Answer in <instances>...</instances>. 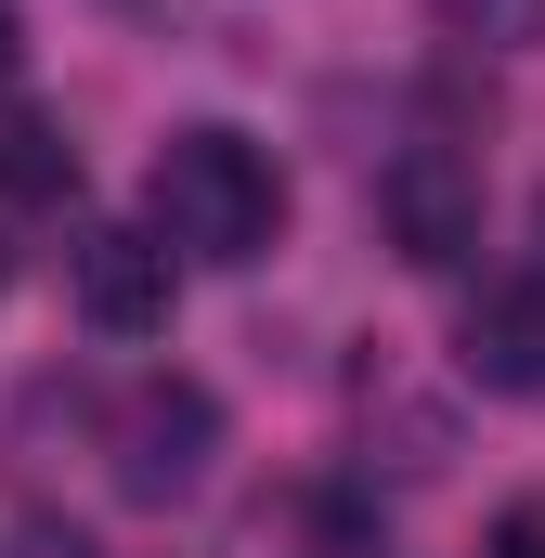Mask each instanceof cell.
Segmentation results:
<instances>
[{
  "label": "cell",
  "instance_id": "6da1fadb",
  "mask_svg": "<svg viewBox=\"0 0 545 558\" xmlns=\"http://www.w3.org/2000/svg\"><path fill=\"white\" fill-rule=\"evenodd\" d=\"M272 221H286V169H272L247 131H221V118H195V131L156 143V182H143V234L169 247V260H261Z\"/></svg>",
  "mask_w": 545,
  "mask_h": 558
},
{
  "label": "cell",
  "instance_id": "7a4b0ae2",
  "mask_svg": "<svg viewBox=\"0 0 545 558\" xmlns=\"http://www.w3.org/2000/svg\"><path fill=\"white\" fill-rule=\"evenodd\" d=\"M208 454H221V403L195 377H143L118 403V494L131 507H182L208 481Z\"/></svg>",
  "mask_w": 545,
  "mask_h": 558
},
{
  "label": "cell",
  "instance_id": "3957f363",
  "mask_svg": "<svg viewBox=\"0 0 545 558\" xmlns=\"http://www.w3.org/2000/svg\"><path fill=\"white\" fill-rule=\"evenodd\" d=\"M377 221H390V247H403L415 274H455V260L481 247V169H468L455 143H403V156L377 169Z\"/></svg>",
  "mask_w": 545,
  "mask_h": 558
},
{
  "label": "cell",
  "instance_id": "277c9868",
  "mask_svg": "<svg viewBox=\"0 0 545 558\" xmlns=\"http://www.w3.org/2000/svg\"><path fill=\"white\" fill-rule=\"evenodd\" d=\"M455 377L494 390V403H533L545 390V274H507L455 312Z\"/></svg>",
  "mask_w": 545,
  "mask_h": 558
},
{
  "label": "cell",
  "instance_id": "5b68a950",
  "mask_svg": "<svg viewBox=\"0 0 545 558\" xmlns=\"http://www.w3.org/2000/svg\"><path fill=\"white\" fill-rule=\"evenodd\" d=\"M169 299H182V260L156 234H92L78 247V312L105 338H169Z\"/></svg>",
  "mask_w": 545,
  "mask_h": 558
},
{
  "label": "cell",
  "instance_id": "8992f818",
  "mask_svg": "<svg viewBox=\"0 0 545 558\" xmlns=\"http://www.w3.org/2000/svg\"><path fill=\"white\" fill-rule=\"evenodd\" d=\"M78 182V143L52 131V118H13L0 131V195H65Z\"/></svg>",
  "mask_w": 545,
  "mask_h": 558
},
{
  "label": "cell",
  "instance_id": "52a82bcc",
  "mask_svg": "<svg viewBox=\"0 0 545 558\" xmlns=\"http://www.w3.org/2000/svg\"><path fill=\"white\" fill-rule=\"evenodd\" d=\"M455 39H494V52H533L545 39V0H441Z\"/></svg>",
  "mask_w": 545,
  "mask_h": 558
},
{
  "label": "cell",
  "instance_id": "ba28073f",
  "mask_svg": "<svg viewBox=\"0 0 545 558\" xmlns=\"http://www.w3.org/2000/svg\"><path fill=\"white\" fill-rule=\"evenodd\" d=\"M0 558H105V546H92L78 520H26V533H13V546H0Z\"/></svg>",
  "mask_w": 545,
  "mask_h": 558
},
{
  "label": "cell",
  "instance_id": "9c48e42d",
  "mask_svg": "<svg viewBox=\"0 0 545 558\" xmlns=\"http://www.w3.org/2000/svg\"><path fill=\"white\" fill-rule=\"evenodd\" d=\"M494 558H545V507H533V494H520V507L494 520Z\"/></svg>",
  "mask_w": 545,
  "mask_h": 558
},
{
  "label": "cell",
  "instance_id": "30bf717a",
  "mask_svg": "<svg viewBox=\"0 0 545 558\" xmlns=\"http://www.w3.org/2000/svg\"><path fill=\"white\" fill-rule=\"evenodd\" d=\"M13 65H26V26H13V13H0V92H13Z\"/></svg>",
  "mask_w": 545,
  "mask_h": 558
},
{
  "label": "cell",
  "instance_id": "8fae6325",
  "mask_svg": "<svg viewBox=\"0 0 545 558\" xmlns=\"http://www.w3.org/2000/svg\"><path fill=\"white\" fill-rule=\"evenodd\" d=\"M533 234H545V195H533Z\"/></svg>",
  "mask_w": 545,
  "mask_h": 558
}]
</instances>
